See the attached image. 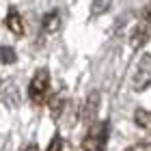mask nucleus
I'll use <instances>...</instances> for the list:
<instances>
[{"mask_svg": "<svg viewBox=\"0 0 151 151\" xmlns=\"http://www.w3.org/2000/svg\"><path fill=\"white\" fill-rule=\"evenodd\" d=\"M149 37H151V30L147 28L145 24H138V26H136V30H134V35H132V45L138 47V45L145 43Z\"/></svg>", "mask_w": 151, "mask_h": 151, "instance_id": "obj_6", "label": "nucleus"}, {"mask_svg": "<svg viewBox=\"0 0 151 151\" xmlns=\"http://www.w3.org/2000/svg\"><path fill=\"white\" fill-rule=\"evenodd\" d=\"M136 123H138L140 127H145V129H149L151 132V112H147V110H136Z\"/></svg>", "mask_w": 151, "mask_h": 151, "instance_id": "obj_10", "label": "nucleus"}, {"mask_svg": "<svg viewBox=\"0 0 151 151\" xmlns=\"http://www.w3.org/2000/svg\"><path fill=\"white\" fill-rule=\"evenodd\" d=\"M110 4H112V0H93L91 13L93 15H101V13H106L108 9H110Z\"/></svg>", "mask_w": 151, "mask_h": 151, "instance_id": "obj_9", "label": "nucleus"}, {"mask_svg": "<svg viewBox=\"0 0 151 151\" xmlns=\"http://www.w3.org/2000/svg\"><path fill=\"white\" fill-rule=\"evenodd\" d=\"M24 151H39V147L35 145V142H30L28 147H24Z\"/></svg>", "mask_w": 151, "mask_h": 151, "instance_id": "obj_14", "label": "nucleus"}, {"mask_svg": "<svg viewBox=\"0 0 151 151\" xmlns=\"http://www.w3.org/2000/svg\"><path fill=\"white\" fill-rule=\"evenodd\" d=\"M134 88L136 91H145L151 86V54H145L138 63V69L134 73Z\"/></svg>", "mask_w": 151, "mask_h": 151, "instance_id": "obj_3", "label": "nucleus"}, {"mask_svg": "<svg viewBox=\"0 0 151 151\" xmlns=\"http://www.w3.org/2000/svg\"><path fill=\"white\" fill-rule=\"evenodd\" d=\"M50 108H52V114H54V116H58L60 110H63V97H60L58 93L50 97Z\"/></svg>", "mask_w": 151, "mask_h": 151, "instance_id": "obj_11", "label": "nucleus"}, {"mask_svg": "<svg viewBox=\"0 0 151 151\" xmlns=\"http://www.w3.org/2000/svg\"><path fill=\"white\" fill-rule=\"evenodd\" d=\"M47 91H50V73H47V69H39L28 84V97L35 104H41L47 97Z\"/></svg>", "mask_w": 151, "mask_h": 151, "instance_id": "obj_2", "label": "nucleus"}, {"mask_svg": "<svg viewBox=\"0 0 151 151\" xmlns=\"http://www.w3.org/2000/svg\"><path fill=\"white\" fill-rule=\"evenodd\" d=\"M145 19H147V22H151V4L145 9Z\"/></svg>", "mask_w": 151, "mask_h": 151, "instance_id": "obj_15", "label": "nucleus"}, {"mask_svg": "<svg viewBox=\"0 0 151 151\" xmlns=\"http://www.w3.org/2000/svg\"><path fill=\"white\" fill-rule=\"evenodd\" d=\"M97 106H99V93H91L86 99L84 108H82V121L84 123H93L95 114H97Z\"/></svg>", "mask_w": 151, "mask_h": 151, "instance_id": "obj_4", "label": "nucleus"}, {"mask_svg": "<svg viewBox=\"0 0 151 151\" xmlns=\"http://www.w3.org/2000/svg\"><path fill=\"white\" fill-rule=\"evenodd\" d=\"M127 151H151V142H138V145L129 147Z\"/></svg>", "mask_w": 151, "mask_h": 151, "instance_id": "obj_13", "label": "nucleus"}, {"mask_svg": "<svg viewBox=\"0 0 151 151\" xmlns=\"http://www.w3.org/2000/svg\"><path fill=\"white\" fill-rule=\"evenodd\" d=\"M108 134H110V123H91L88 132L82 140V149L84 151H104L108 142Z\"/></svg>", "mask_w": 151, "mask_h": 151, "instance_id": "obj_1", "label": "nucleus"}, {"mask_svg": "<svg viewBox=\"0 0 151 151\" xmlns=\"http://www.w3.org/2000/svg\"><path fill=\"white\" fill-rule=\"evenodd\" d=\"M47 151H63V138H60V136H54L52 142L47 145Z\"/></svg>", "mask_w": 151, "mask_h": 151, "instance_id": "obj_12", "label": "nucleus"}, {"mask_svg": "<svg viewBox=\"0 0 151 151\" xmlns=\"http://www.w3.org/2000/svg\"><path fill=\"white\" fill-rule=\"evenodd\" d=\"M17 60V54L13 52V47H6V45H0V63L2 65H11Z\"/></svg>", "mask_w": 151, "mask_h": 151, "instance_id": "obj_8", "label": "nucleus"}, {"mask_svg": "<svg viewBox=\"0 0 151 151\" xmlns=\"http://www.w3.org/2000/svg\"><path fill=\"white\" fill-rule=\"evenodd\" d=\"M6 28H9L13 35H24V19L15 9H11L9 15H6Z\"/></svg>", "mask_w": 151, "mask_h": 151, "instance_id": "obj_5", "label": "nucleus"}, {"mask_svg": "<svg viewBox=\"0 0 151 151\" xmlns=\"http://www.w3.org/2000/svg\"><path fill=\"white\" fill-rule=\"evenodd\" d=\"M58 24H60V17H58L56 11L43 15V30H45V32H54V30L58 28Z\"/></svg>", "mask_w": 151, "mask_h": 151, "instance_id": "obj_7", "label": "nucleus"}]
</instances>
